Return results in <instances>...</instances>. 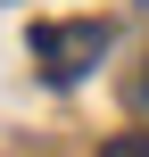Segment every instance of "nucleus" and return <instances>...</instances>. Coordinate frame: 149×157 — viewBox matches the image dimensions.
Listing matches in <instances>:
<instances>
[{"label": "nucleus", "mask_w": 149, "mask_h": 157, "mask_svg": "<svg viewBox=\"0 0 149 157\" xmlns=\"http://www.w3.org/2000/svg\"><path fill=\"white\" fill-rule=\"evenodd\" d=\"M100 157H149V132H116V141H108Z\"/></svg>", "instance_id": "nucleus-2"}, {"label": "nucleus", "mask_w": 149, "mask_h": 157, "mask_svg": "<svg viewBox=\"0 0 149 157\" xmlns=\"http://www.w3.org/2000/svg\"><path fill=\"white\" fill-rule=\"evenodd\" d=\"M116 33L91 17V25H33V58H41V75L50 83H75V75H91V58L108 50Z\"/></svg>", "instance_id": "nucleus-1"}, {"label": "nucleus", "mask_w": 149, "mask_h": 157, "mask_svg": "<svg viewBox=\"0 0 149 157\" xmlns=\"http://www.w3.org/2000/svg\"><path fill=\"white\" fill-rule=\"evenodd\" d=\"M133 108H141V116H149V66H141V83H133Z\"/></svg>", "instance_id": "nucleus-3"}]
</instances>
